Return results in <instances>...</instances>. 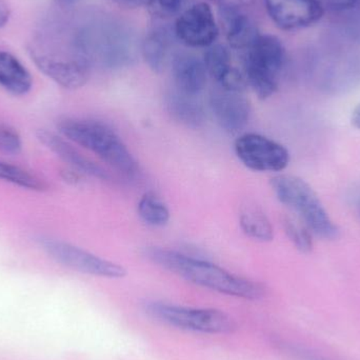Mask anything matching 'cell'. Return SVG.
<instances>
[{
	"label": "cell",
	"mask_w": 360,
	"mask_h": 360,
	"mask_svg": "<svg viewBox=\"0 0 360 360\" xmlns=\"http://www.w3.org/2000/svg\"><path fill=\"white\" fill-rule=\"evenodd\" d=\"M235 152L247 168L256 172H279L290 162L289 152L283 145L255 133L237 139Z\"/></svg>",
	"instance_id": "8"
},
{
	"label": "cell",
	"mask_w": 360,
	"mask_h": 360,
	"mask_svg": "<svg viewBox=\"0 0 360 360\" xmlns=\"http://www.w3.org/2000/svg\"><path fill=\"white\" fill-rule=\"evenodd\" d=\"M184 4V0H149L148 6L155 16L169 18L179 14Z\"/></svg>",
	"instance_id": "25"
},
{
	"label": "cell",
	"mask_w": 360,
	"mask_h": 360,
	"mask_svg": "<svg viewBox=\"0 0 360 360\" xmlns=\"http://www.w3.org/2000/svg\"><path fill=\"white\" fill-rule=\"evenodd\" d=\"M210 108L218 124L229 133H238L249 124L252 108L243 93L218 88L210 95Z\"/></svg>",
	"instance_id": "12"
},
{
	"label": "cell",
	"mask_w": 360,
	"mask_h": 360,
	"mask_svg": "<svg viewBox=\"0 0 360 360\" xmlns=\"http://www.w3.org/2000/svg\"><path fill=\"white\" fill-rule=\"evenodd\" d=\"M147 314L160 323L177 329L205 334H228L236 329L234 319L215 309H196L162 302H148Z\"/></svg>",
	"instance_id": "6"
},
{
	"label": "cell",
	"mask_w": 360,
	"mask_h": 360,
	"mask_svg": "<svg viewBox=\"0 0 360 360\" xmlns=\"http://www.w3.org/2000/svg\"><path fill=\"white\" fill-rule=\"evenodd\" d=\"M36 67L59 86L69 90L82 88L90 78L91 67L76 57L57 56L30 51Z\"/></svg>",
	"instance_id": "10"
},
{
	"label": "cell",
	"mask_w": 360,
	"mask_h": 360,
	"mask_svg": "<svg viewBox=\"0 0 360 360\" xmlns=\"http://www.w3.org/2000/svg\"><path fill=\"white\" fill-rule=\"evenodd\" d=\"M22 149L20 135L8 124L0 122V152L8 155H17Z\"/></svg>",
	"instance_id": "24"
},
{
	"label": "cell",
	"mask_w": 360,
	"mask_h": 360,
	"mask_svg": "<svg viewBox=\"0 0 360 360\" xmlns=\"http://www.w3.org/2000/svg\"><path fill=\"white\" fill-rule=\"evenodd\" d=\"M277 199L295 211L309 229L323 239L338 238L340 230L328 215L319 196L304 180L292 175H278L271 179Z\"/></svg>",
	"instance_id": "4"
},
{
	"label": "cell",
	"mask_w": 360,
	"mask_h": 360,
	"mask_svg": "<svg viewBox=\"0 0 360 360\" xmlns=\"http://www.w3.org/2000/svg\"><path fill=\"white\" fill-rule=\"evenodd\" d=\"M139 217L152 226H164L170 220V210L166 203L152 192H147L139 199L137 205Z\"/></svg>",
	"instance_id": "20"
},
{
	"label": "cell",
	"mask_w": 360,
	"mask_h": 360,
	"mask_svg": "<svg viewBox=\"0 0 360 360\" xmlns=\"http://www.w3.org/2000/svg\"><path fill=\"white\" fill-rule=\"evenodd\" d=\"M175 37L190 48H210L215 44L219 27L207 2H197L181 13L173 29Z\"/></svg>",
	"instance_id": "9"
},
{
	"label": "cell",
	"mask_w": 360,
	"mask_h": 360,
	"mask_svg": "<svg viewBox=\"0 0 360 360\" xmlns=\"http://www.w3.org/2000/svg\"><path fill=\"white\" fill-rule=\"evenodd\" d=\"M11 8L6 0H0V27H4L10 19Z\"/></svg>",
	"instance_id": "28"
},
{
	"label": "cell",
	"mask_w": 360,
	"mask_h": 360,
	"mask_svg": "<svg viewBox=\"0 0 360 360\" xmlns=\"http://www.w3.org/2000/svg\"><path fill=\"white\" fill-rule=\"evenodd\" d=\"M116 4L124 8H137L148 6L149 0H113Z\"/></svg>",
	"instance_id": "27"
},
{
	"label": "cell",
	"mask_w": 360,
	"mask_h": 360,
	"mask_svg": "<svg viewBox=\"0 0 360 360\" xmlns=\"http://www.w3.org/2000/svg\"><path fill=\"white\" fill-rule=\"evenodd\" d=\"M143 255L186 281L218 293L249 300H260L266 293L260 283L237 276L217 264L188 254L150 247L145 250Z\"/></svg>",
	"instance_id": "2"
},
{
	"label": "cell",
	"mask_w": 360,
	"mask_h": 360,
	"mask_svg": "<svg viewBox=\"0 0 360 360\" xmlns=\"http://www.w3.org/2000/svg\"><path fill=\"white\" fill-rule=\"evenodd\" d=\"M72 49L91 68L120 70L135 58V39L126 23L108 15H94L74 32Z\"/></svg>",
	"instance_id": "1"
},
{
	"label": "cell",
	"mask_w": 360,
	"mask_h": 360,
	"mask_svg": "<svg viewBox=\"0 0 360 360\" xmlns=\"http://www.w3.org/2000/svg\"><path fill=\"white\" fill-rule=\"evenodd\" d=\"M285 65L283 42L276 36L260 34L245 51L243 73L248 86L260 99L269 98L278 89L279 77Z\"/></svg>",
	"instance_id": "5"
},
{
	"label": "cell",
	"mask_w": 360,
	"mask_h": 360,
	"mask_svg": "<svg viewBox=\"0 0 360 360\" xmlns=\"http://www.w3.org/2000/svg\"><path fill=\"white\" fill-rule=\"evenodd\" d=\"M0 180L37 192H41L48 188L44 180L32 174L29 171L4 162H0Z\"/></svg>",
	"instance_id": "22"
},
{
	"label": "cell",
	"mask_w": 360,
	"mask_h": 360,
	"mask_svg": "<svg viewBox=\"0 0 360 360\" xmlns=\"http://www.w3.org/2000/svg\"><path fill=\"white\" fill-rule=\"evenodd\" d=\"M351 122H352L353 126L355 128L359 129L360 130V103L355 108L354 111H353L352 117H351Z\"/></svg>",
	"instance_id": "29"
},
{
	"label": "cell",
	"mask_w": 360,
	"mask_h": 360,
	"mask_svg": "<svg viewBox=\"0 0 360 360\" xmlns=\"http://www.w3.org/2000/svg\"><path fill=\"white\" fill-rule=\"evenodd\" d=\"M58 130L65 139L96 154L120 174L127 177L139 174V162L117 133L107 124L96 120L69 118L59 122Z\"/></svg>",
	"instance_id": "3"
},
{
	"label": "cell",
	"mask_w": 360,
	"mask_h": 360,
	"mask_svg": "<svg viewBox=\"0 0 360 360\" xmlns=\"http://www.w3.org/2000/svg\"><path fill=\"white\" fill-rule=\"evenodd\" d=\"M219 15L231 48L247 51L260 35L255 23L243 10L219 8Z\"/></svg>",
	"instance_id": "15"
},
{
	"label": "cell",
	"mask_w": 360,
	"mask_h": 360,
	"mask_svg": "<svg viewBox=\"0 0 360 360\" xmlns=\"http://www.w3.org/2000/svg\"><path fill=\"white\" fill-rule=\"evenodd\" d=\"M32 86L33 79L27 68L14 55L0 51V86L15 96H22Z\"/></svg>",
	"instance_id": "18"
},
{
	"label": "cell",
	"mask_w": 360,
	"mask_h": 360,
	"mask_svg": "<svg viewBox=\"0 0 360 360\" xmlns=\"http://www.w3.org/2000/svg\"><path fill=\"white\" fill-rule=\"evenodd\" d=\"M175 89L198 96L207 84V72L203 60L190 53H175L171 59Z\"/></svg>",
	"instance_id": "14"
},
{
	"label": "cell",
	"mask_w": 360,
	"mask_h": 360,
	"mask_svg": "<svg viewBox=\"0 0 360 360\" xmlns=\"http://www.w3.org/2000/svg\"><path fill=\"white\" fill-rule=\"evenodd\" d=\"M166 105L171 117L188 128H201L207 120L205 107L198 96L186 94L177 89L168 93Z\"/></svg>",
	"instance_id": "16"
},
{
	"label": "cell",
	"mask_w": 360,
	"mask_h": 360,
	"mask_svg": "<svg viewBox=\"0 0 360 360\" xmlns=\"http://www.w3.org/2000/svg\"><path fill=\"white\" fill-rule=\"evenodd\" d=\"M172 46V33L167 27H153L147 34L141 44V54L152 71L160 73L166 68Z\"/></svg>",
	"instance_id": "17"
},
{
	"label": "cell",
	"mask_w": 360,
	"mask_h": 360,
	"mask_svg": "<svg viewBox=\"0 0 360 360\" xmlns=\"http://www.w3.org/2000/svg\"><path fill=\"white\" fill-rule=\"evenodd\" d=\"M241 230L253 240L269 243L273 240L274 230L266 214L255 205H247L241 207L239 213Z\"/></svg>",
	"instance_id": "19"
},
{
	"label": "cell",
	"mask_w": 360,
	"mask_h": 360,
	"mask_svg": "<svg viewBox=\"0 0 360 360\" xmlns=\"http://www.w3.org/2000/svg\"><path fill=\"white\" fill-rule=\"evenodd\" d=\"M40 245L55 262L77 272L105 278H124L127 270L120 264L103 259L65 241L44 238Z\"/></svg>",
	"instance_id": "7"
},
{
	"label": "cell",
	"mask_w": 360,
	"mask_h": 360,
	"mask_svg": "<svg viewBox=\"0 0 360 360\" xmlns=\"http://www.w3.org/2000/svg\"><path fill=\"white\" fill-rule=\"evenodd\" d=\"M219 8H237L243 10L245 6H251L254 0H214Z\"/></svg>",
	"instance_id": "26"
},
{
	"label": "cell",
	"mask_w": 360,
	"mask_h": 360,
	"mask_svg": "<svg viewBox=\"0 0 360 360\" xmlns=\"http://www.w3.org/2000/svg\"><path fill=\"white\" fill-rule=\"evenodd\" d=\"M203 63H205L207 74L217 84L221 82L222 78L233 68L230 51L224 44H213L207 48L205 53Z\"/></svg>",
	"instance_id": "21"
},
{
	"label": "cell",
	"mask_w": 360,
	"mask_h": 360,
	"mask_svg": "<svg viewBox=\"0 0 360 360\" xmlns=\"http://www.w3.org/2000/svg\"><path fill=\"white\" fill-rule=\"evenodd\" d=\"M55 1L60 6H70L72 4H76L78 0H55Z\"/></svg>",
	"instance_id": "30"
},
{
	"label": "cell",
	"mask_w": 360,
	"mask_h": 360,
	"mask_svg": "<svg viewBox=\"0 0 360 360\" xmlns=\"http://www.w3.org/2000/svg\"><path fill=\"white\" fill-rule=\"evenodd\" d=\"M283 229L290 240L295 245L296 249L302 253H310L312 251L313 241L309 231L302 224L292 218H285Z\"/></svg>",
	"instance_id": "23"
},
{
	"label": "cell",
	"mask_w": 360,
	"mask_h": 360,
	"mask_svg": "<svg viewBox=\"0 0 360 360\" xmlns=\"http://www.w3.org/2000/svg\"><path fill=\"white\" fill-rule=\"evenodd\" d=\"M38 141L46 146L51 152L58 156L61 160L69 165L73 170L77 171L80 174L89 175L101 180L111 179L108 171L103 167L95 164L90 158L82 155L71 143H68L63 137L58 136L50 131L38 130L36 133Z\"/></svg>",
	"instance_id": "13"
},
{
	"label": "cell",
	"mask_w": 360,
	"mask_h": 360,
	"mask_svg": "<svg viewBox=\"0 0 360 360\" xmlns=\"http://www.w3.org/2000/svg\"><path fill=\"white\" fill-rule=\"evenodd\" d=\"M273 22L285 31L304 29L316 23L323 15L319 0H264Z\"/></svg>",
	"instance_id": "11"
}]
</instances>
